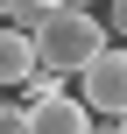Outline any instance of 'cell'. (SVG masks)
<instances>
[{
    "mask_svg": "<svg viewBox=\"0 0 127 134\" xmlns=\"http://www.w3.org/2000/svg\"><path fill=\"white\" fill-rule=\"evenodd\" d=\"M28 35H35V49H42V71H64V78L85 71V64L113 42V28H106L92 7H49Z\"/></svg>",
    "mask_w": 127,
    "mask_h": 134,
    "instance_id": "cell-1",
    "label": "cell"
},
{
    "mask_svg": "<svg viewBox=\"0 0 127 134\" xmlns=\"http://www.w3.org/2000/svg\"><path fill=\"white\" fill-rule=\"evenodd\" d=\"M78 99L99 113V120H127V49L106 42L85 71H78Z\"/></svg>",
    "mask_w": 127,
    "mask_h": 134,
    "instance_id": "cell-2",
    "label": "cell"
},
{
    "mask_svg": "<svg viewBox=\"0 0 127 134\" xmlns=\"http://www.w3.org/2000/svg\"><path fill=\"white\" fill-rule=\"evenodd\" d=\"M35 71H42V49H35V35L7 21V28H0V92H21Z\"/></svg>",
    "mask_w": 127,
    "mask_h": 134,
    "instance_id": "cell-3",
    "label": "cell"
},
{
    "mask_svg": "<svg viewBox=\"0 0 127 134\" xmlns=\"http://www.w3.org/2000/svg\"><path fill=\"white\" fill-rule=\"evenodd\" d=\"M28 134H92V106L57 92V99H35L28 106Z\"/></svg>",
    "mask_w": 127,
    "mask_h": 134,
    "instance_id": "cell-4",
    "label": "cell"
},
{
    "mask_svg": "<svg viewBox=\"0 0 127 134\" xmlns=\"http://www.w3.org/2000/svg\"><path fill=\"white\" fill-rule=\"evenodd\" d=\"M0 134H28V99H7L0 106Z\"/></svg>",
    "mask_w": 127,
    "mask_h": 134,
    "instance_id": "cell-5",
    "label": "cell"
},
{
    "mask_svg": "<svg viewBox=\"0 0 127 134\" xmlns=\"http://www.w3.org/2000/svg\"><path fill=\"white\" fill-rule=\"evenodd\" d=\"M99 21H106V28H113V35L127 42V0H113V14H99Z\"/></svg>",
    "mask_w": 127,
    "mask_h": 134,
    "instance_id": "cell-6",
    "label": "cell"
},
{
    "mask_svg": "<svg viewBox=\"0 0 127 134\" xmlns=\"http://www.w3.org/2000/svg\"><path fill=\"white\" fill-rule=\"evenodd\" d=\"M64 7H92V0H64Z\"/></svg>",
    "mask_w": 127,
    "mask_h": 134,
    "instance_id": "cell-7",
    "label": "cell"
},
{
    "mask_svg": "<svg viewBox=\"0 0 127 134\" xmlns=\"http://www.w3.org/2000/svg\"><path fill=\"white\" fill-rule=\"evenodd\" d=\"M113 134H127V120H113Z\"/></svg>",
    "mask_w": 127,
    "mask_h": 134,
    "instance_id": "cell-8",
    "label": "cell"
},
{
    "mask_svg": "<svg viewBox=\"0 0 127 134\" xmlns=\"http://www.w3.org/2000/svg\"><path fill=\"white\" fill-rule=\"evenodd\" d=\"M0 106H7V92H0Z\"/></svg>",
    "mask_w": 127,
    "mask_h": 134,
    "instance_id": "cell-9",
    "label": "cell"
}]
</instances>
